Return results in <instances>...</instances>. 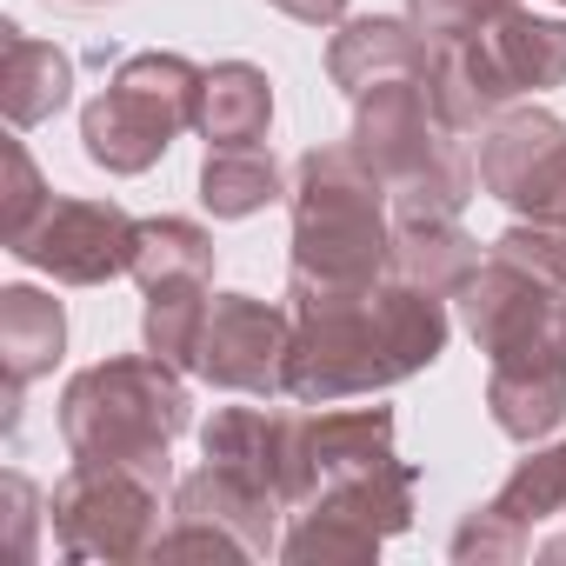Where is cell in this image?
<instances>
[{
    "instance_id": "cell-1",
    "label": "cell",
    "mask_w": 566,
    "mask_h": 566,
    "mask_svg": "<svg viewBox=\"0 0 566 566\" xmlns=\"http://www.w3.org/2000/svg\"><path fill=\"white\" fill-rule=\"evenodd\" d=\"M294 307V354H287V400L294 407H340L374 400L413 374H427L453 340V301L387 273L374 287H287Z\"/></svg>"
},
{
    "instance_id": "cell-2",
    "label": "cell",
    "mask_w": 566,
    "mask_h": 566,
    "mask_svg": "<svg viewBox=\"0 0 566 566\" xmlns=\"http://www.w3.org/2000/svg\"><path fill=\"white\" fill-rule=\"evenodd\" d=\"M294 260L287 287H374L394 266V207L387 180L354 154V140L307 147L287 180Z\"/></svg>"
},
{
    "instance_id": "cell-3",
    "label": "cell",
    "mask_w": 566,
    "mask_h": 566,
    "mask_svg": "<svg viewBox=\"0 0 566 566\" xmlns=\"http://www.w3.org/2000/svg\"><path fill=\"white\" fill-rule=\"evenodd\" d=\"M193 427L180 367L160 354H107L81 367L61 394V440L74 460L134 467L154 486H174V440Z\"/></svg>"
},
{
    "instance_id": "cell-4",
    "label": "cell",
    "mask_w": 566,
    "mask_h": 566,
    "mask_svg": "<svg viewBox=\"0 0 566 566\" xmlns=\"http://www.w3.org/2000/svg\"><path fill=\"white\" fill-rule=\"evenodd\" d=\"M427 81H433L440 120L453 134H473L500 107H513L526 94H546V87H566V21L506 8L500 21H486L467 41H433V74Z\"/></svg>"
},
{
    "instance_id": "cell-5",
    "label": "cell",
    "mask_w": 566,
    "mask_h": 566,
    "mask_svg": "<svg viewBox=\"0 0 566 566\" xmlns=\"http://www.w3.org/2000/svg\"><path fill=\"white\" fill-rule=\"evenodd\" d=\"M200 74L187 54H127L107 87L81 107V154L101 167V174H147L167 160V147L193 127V107H200Z\"/></svg>"
},
{
    "instance_id": "cell-6",
    "label": "cell",
    "mask_w": 566,
    "mask_h": 566,
    "mask_svg": "<svg viewBox=\"0 0 566 566\" xmlns=\"http://www.w3.org/2000/svg\"><path fill=\"white\" fill-rule=\"evenodd\" d=\"M413 500H420V467L400 453L380 467L340 473L294 506V526L280 533V559H294V566L374 559L387 539H400L413 526Z\"/></svg>"
},
{
    "instance_id": "cell-7",
    "label": "cell",
    "mask_w": 566,
    "mask_h": 566,
    "mask_svg": "<svg viewBox=\"0 0 566 566\" xmlns=\"http://www.w3.org/2000/svg\"><path fill=\"white\" fill-rule=\"evenodd\" d=\"M160 493L167 486H154L134 467L74 460L48 493L54 546L67 559H154V546H160Z\"/></svg>"
},
{
    "instance_id": "cell-8",
    "label": "cell",
    "mask_w": 566,
    "mask_h": 566,
    "mask_svg": "<svg viewBox=\"0 0 566 566\" xmlns=\"http://www.w3.org/2000/svg\"><path fill=\"white\" fill-rule=\"evenodd\" d=\"M280 513L287 506L266 486H253L220 460H200L193 473L174 480V506L154 559H266L280 553Z\"/></svg>"
},
{
    "instance_id": "cell-9",
    "label": "cell",
    "mask_w": 566,
    "mask_h": 566,
    "mask_svg": "<svg viewBox=\"0 0 566 566\" xmlns=\"http://www.w3.org/2000/svg\"><path fill=\"white\" fill-rule=\"evenodd\" d=\"M480 193H493L513 220L553 227L566 207V120L546 107H500L480 127Z\"/></svg>"
},
{
    "instance_id": "cell-10",
    "label": "cell",
    "mask_w": 566,
    "mask_h": 566,
    "mask_svg": "<svg viewBox=\"0 0 566 566\" xmlns=\"http://www.w3.org/2000/svg\"><path fill=\"white\" fill-rule=\"evenodd\" d=\"M287 354H294V307L260 301V294H213L193 374L220 394L273 400L287 394Z\"/></svg>"
},
{
    "instance_id": "cell-11",
    "label": "cell",
    "mask_w": 566,
    "mask_h": 566,
    "mask_svg": "<svg viewBox=\"0 0 566 566\" xmlns=\"http://www.w3.org/2000/svg\"><path fill=\"white\" fill-rule=\"evenodd\" d=\"M134 213L120 200H81V193H54L48 213L8 240V253L21 266L54 273L61 287H107V280L134 273Z\"/></svg>"
},
{
    "instance_id": "cell-12",
    "label": "cell",
    "mask_w": 566,
    "mask_h": 566,
    "mask_svg": "<svg viewBox=\"0 0 566 566\" xmlns=\"http://www.w3.org/2000/svg\"><path fill=\"white\" fill-rule=\"evenodd\" d=\"M566 513V440H539L506 480L493 500L467 506L460 533H453V559L460 566H486V559H526L533 553V533L546 520Z\"/></svg>"
},
{
    "instance_id": "cell-13",
    "label": "cell",
    "mask_w": 566,
    "mask_h": 566,
    "mask_svg": "<svg viewBox=\"0 0 566 566\" xmlns=\"http://www.w3.org/2000/svg\"><path fill=\"white\" fill-rule=\"evenodd\" d=\"M200 453L247 473L253 486H266L287 513L314 493L307 413H294V407H213V420L200 427Z\"/></svg>"
},
{
    "instance_id": "cell-14",
    "label": "cell",
    "mask_w": 566,
    "mask_h": 566,
    "mask_svg": "<svg viewBox=\"0 0 566 566\" xmlns=\"http://www.w3.org/2000/svg\"><path fill=\"white\" fill-rule=\"evenodd\" d=\"M486 413L520 447L553 440L559 420H566V340L546 334L533 347H513V354L486 360Z\"/></svg>"
},
{
    "instance_id": "cell-15",
    "label": "cell",
    "mask_w": 566,
    "mask_h": 566,
    "mask_svg": "<svg viewBox=\"0 0 566 566\" xmlns=\"http://www.w3.org/2000/svg\"><path fill=\"white\" fill-rule=\"evenodd\" d=\"M407 74H433V41L407 14H347L340 34L327 41V81L347 101H360L367 87L407 81Z\"/></svg>"
},
{
    "instance_id": "cell-16",
    "label": "cell",
    "mask_w": 566,
    "mask_h": 566,
    "mask_svg": "<svg viewBox=\"0 0 566 566\" xmlns=\"http://www.w3.org/2000/svg\"><path fill=\"white\" fill-rule=\"evenodd\" d=\"M74 101V54L54 41H34L21 21H0V107L28 134L54 120Z\"/></svg>"
},
{
    "instance_id": "cell-17",
    "label": "cell",
    "mask_w": 566,
    "mask_h": 566,
    "mask_svg": "<svg viewBox=\"0 0 566 566\" xmlns=\"http://www.w3.org/2000/svg\"><path fill=\"white\" fill-rule=\"evenodd\" d=\"M67 354V314L41 287H0V367H8V407L34 380H48Z\"/></svg>"
},
{
    "instance_id": "cell-18",
    "label": "cell",
    "mask_w": 566,
    "mask_h": 566,
    "mask_svg": "<svg viewBox=\"0 0 566 566\" xmlns=\"http://www.w3.org/2000/svg\"><path fill=\"white\" fill-rule=\"evenodd\" d=\"M266 127H273V81L253 61H213L200 74L193 134L207 147H260Z\"/></svg>"
},
{
    "instance_id": "cell-19",
    "label": "cell",
    "mask_w": 566,
    "mask_h": 566,
    "mask_svg": "<svg viewBox=\"0 0 566 566\" xmlns=\"http://www.w3.org/2000/svg\"><path fill=\"white\" fill-rule=\"evenodd\" d=\"M480 260L486 253L460 220H394V266L387 273L413 280V287H427L440 301H453L467 287Z\"/></svg>"
},
{
    "instance_id": "cell-20",
    "label": "cell",
    "mask_w": 566,
    "mask_h": 566,
    "mask_svg": "<svg viewBox=\"0 0 566 566\" xmlns=\"http://www.w3.org/2000/svg\"><path fill=\"white\" fill-rule=\"evenodd\" d=\"M394 460V407H334V413H307V467H314V486L340 480V473H360V467H380Z\"/></svg>"
},
{
    "instance_id": "cell-21",
    "label": "cell",
    "mask_w": 566,
    "mask_h": 566,
    "mask_svg": "<svg viewBox=\"0 0 566 566\" xmlns=\"http://www.w3.org/2000/svg\"><path fill=\"white\" fill-rule=\"evenodd\" d=\"M287 180L294 174H280L266 140L260 147H207V160H200V207L213 220H253L260 207L287 200Z\"/></svg>"
},
{
    "instance_id": "cell-22",
    "label": "cell",
    "mask_w": 566,
    "mask_h": 566,
    "mask_svg": "<svg viewBox=\"0 0 566 566\" xmlns=\"http://www.w3.org/2000/svg\"><path fill=\"white\" fill-rule=\"evenodd\" d=\"M213 233L200 220H180V213H154L134 227V280L140 294L160 287V280H213Z\"/></svg>"
},
{
    "instance_id": "cell-23",
    "label": "cell",
    "mask_w": 566,
    "mask_h": 566,
    "mask_svg": "<svg viewBox=\"0 0 566 566\" xmlns=\"http://www.w3.org/2000/svg\"><path fill=\"white\" fill-rule=\"evenodd\" d=\"M207 301H213V280H160V287H147V307H140V347L160 354L167 367L193 374L200 327H207Z\"/></svg>"
},
{
    "instance_id": "cell-24",
    "label": "cell",
    "mask_w": 566,
    "mask_h": 566,
    "mask_svg": "<svg viewBox=\"0 0 566 566\" xmlns=\"http://www.w3.org/2000/svg\"><path fill=\"white\" fill-rule=\"evenodd\" d=\"M48 200H54V187L41 180V167H34V154H28V140H8V193H0V247L8 240H21L41 213H48Z\"/></svg>"
},
{
    "instance_id": "cell-25",
    "label": "cell",
    "mask_w": 566,
    "mask_h": 566,
    "mask_svg": "<svg viewBox=\"0 0 566 566\" xmlns=\"http://www.w3.org/2000/svg\"><path fill=\"white\" fill-rule=\"evenodd\" d=\"M506 8H520V0H407V21L427 41H467L486 21H500Z\"/></svg>"
},
{
    "instance_id": "cell-26",
    "label": "cell",
    "mask_w": 566,
    "mask_h": 566,
    "mask_svg": "<svg viewBox=\"0 0 566 566\" xmlns=\"http://www.w3.org/2000/svg\"><path fill=\"white\" fill-rule=\"evenodd\" d=\"M8 506H14V513H8V520H14V553L28 559V553H34V506H41V493H34L28 473H8Z\"/></svg>"
},
{
    "instance_id": "cell-27",
    "label": "cell",
    "mask_w": 566,
    "mask_h": 566,
    "mask_svg": "<svg viewBox=\"0 0 566 566\" xmlns=\"http://www.w3.org/2000/svg\"><path fill=\"white\" fill-rule=\"evenodd\" d=\"M266 8H280L301 28H340L347 21V0H266Z\"/></svg>"
},
{
    "instance_id": "cell-28",
    "label": "cell",
    "mask_w": 566,
    "mask_h": 566,
    "mask_svg": "<svg viewBox=\"0 0 566 566\" xmlns=\"http://www.w3.org/2000/svg\"><path fill=\"white\" fill-rule=\"evenodd\" d=\"M553 240H559V253H566V207H559V220H553Z\"/></svg>"
},
{
    "instance_id": "cell-29",
    "label": "cell",
    "mask_w": 566,
    "mask_h": 566,
    "mask_svg": "<svg viewBox=\"0 0 566 566\" xmlns=\"http://www.w3.org/2000/svg\"><path fill=\"white\" fill-rule=\"evenodd\" d=\"M54 8H107V0H54Z\"/></svg>"
},
{
    "instance_id": "cell-30",
    "label": "cell",
    "mask_w": 566,
    "mask_h": 566,
    "mask_svg": "<svg viewBox=\"0 0 566 566\" xmlns=\"http://www.w3.org/2000/svg\"><path fill=\"white\" fill-rule=\"evenodd\" d=\"M559 340H566V294H559Z\"/></svg>"
},
{
    "instance_id": "cell-31",
    "label": "cell",
    "mask_w": 566,
    "mask_h": 566,
    "mask_svg": "<svg viewBox=\"0 0 566 566\" xmlns=\"http://www.w3.org/2000/svg\"><path fill=\"white\" fill-rule=\"evenodd\" d=\"M559 8H566V0H559Z\"/></svg>"
}]
</instances>
